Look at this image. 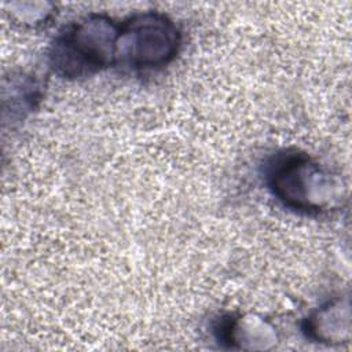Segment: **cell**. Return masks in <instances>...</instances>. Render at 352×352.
Wrapping results in <instances>:
<instances>
[{"label": "cell", "mask_w": 352, "mask_h": 352, "mask_svg": "<svg viewBox=\"0 0 352 352\" xmlns=\"http://www.w3.org/2000/svg\"><path fill=\"white\" fill-rule=\"evenodd\" d=\"M261 177L268 192L283 208L302 216H330L348 202L344 176L298 148H282L267 157Z\"/></svg>", "instance_id": "obj_1"}, {"label": "cell", "mask_w": 352, "mask_h": 352, "mask_svg": "<svg viewBox=\"0 0 352 352\" xmlns=\"http://www.w3.org/2000/svg\"><path fill=\"white\" fill-rule=\"evenodd\" d=\"M118 26L120 22L104 12L70 21L48 47V67L63 80H84L116 67Z\"/></svg>", "instance_id": "obj_2"}, {"label": "cell", "mask_w": 352, "mask_h": 352, "mask_svg": "<svg viewBox=\"0 0 352 352\" xmlns=\"http://www.w3.org/2000/svg\"><path fill=\"white\" fill-rule=\"evenodd\" d=\"M183 33L176 21L161 11H138L120 21L116 67L135 74L158 72L180 54Z\"/></svg>", "instance_id": "obj_3"}, {"label": "cell", "mask_w": 352, "mask_h": 352, "mask_svg": "<svg viewBox=\"0 0 352 352\" xmlns=\"http://www.w3.org/2000/svg\"><path fill=\"white\" fill-rule=\"evenodd\" d=\"M212 334L220 346L232 351H271L279 342L275 324L256 312H224L213 320Z\"/></svg>", "instance_id": "obj_4"}, {"label": "cell", "mask_w": 352, "mask_h": 352, "mask_svg": "<svg viewBox=\"0 0 352 352\" xmlns=\"http://www.w3.org/2000/svg\"><path fill=\"white\" fill-rule=\"evenodd\" d=\"M301 333L312 342L341 345L351 340V304L348 296H336L314 308L301 320Z\"/></svg>", "instance_id": "obj_5"}, {"label": "cell", "mask_w": 352, "mask_h": 352, "mask_svg": "<svg viewBox=\"0 0 352 352\" xmlns=\"http://www.w3.org/2000/svg\"><path fill=\"white\" fill-rule=\"evenodd\" d=\"M41 98L43 87L34 74L11 72L1 85L3 124L10 122L14 126L25 121L37 109Z\"/></svg>", "instance_id": "obj_6"}, {"label": "cell", "mask_w": 352, "mask_h": 352, "mask_svg": "<svg viewBox=\"0 0 352 352\" xmlns=\"http://www.w3.org/2000/svg\"><path fill=\"white\" fill-rule=\"evenodd\" d=\"M6 14L12 23L26 29H38L51 23L55 16V6L52 3L16 1L6 4Z\"/></svg>", "instance_id": "obj_7"}]
</instances>
